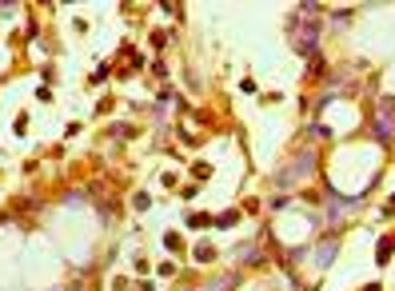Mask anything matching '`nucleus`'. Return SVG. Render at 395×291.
Returning a JSON list of instances; mask_svg holds the SVG:
<instances>
[{
  "label": "nucleus",
  "instance_id": "f257e3e1",
  "mask_svg": "<svg viewBox=\"0 0 395 291\" xmlns=\"http://www.w3.org/2000/svg\"><path fill=\"white\" fill-rule=\"evenodd\" d=\"M316 37H320V25H316V20H296V25H292V44H296L299 52H316Z\"/></svg>",
  "mask_w": 395,
  "mask_h": 291
},
{
  "label": "nucleus",
  "instance_id": "f03ea898",
  "mask_svg": "<svg viewBox=\"0 0 395 291\" xmlns=\"http://www.w3.org/2000/svg\"><path fill=\"white\" fill-rule=\"evenodd\" d=\"M387 120L395 124V104H391V100H383V104H380V124H375V136H380V140H387V136H391Z\"/></svg>",
  "mask_w": 395,
  "mask_h": 291
},
{
  "label": "nucleus",
  "instance_id": "7ed1b4c3",
  "mask_svg": "<svg viewBox=\"0 0 395 291\" xmlns=\"http://www.w3.org/2000/svg\"><path fill=\"white\" fill-rule=\"evenodd\" d=\"M387 255H395V235L380 243V264H387Z\"/></svg>",
  "mask_w": 395,
  "mask_h": 291
}]
</instances>
